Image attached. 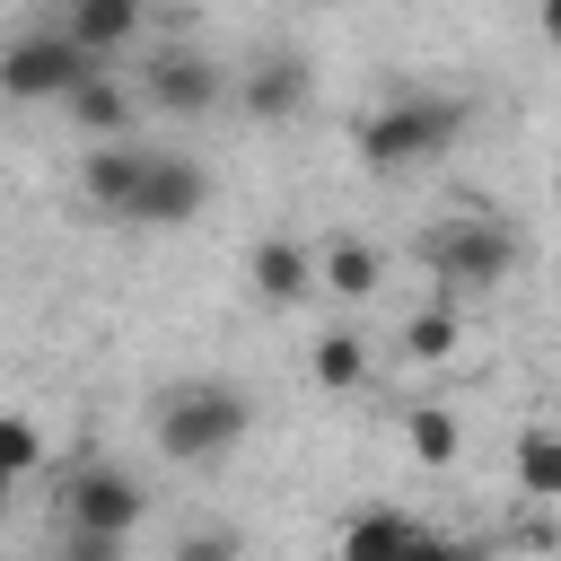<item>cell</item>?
<instances>
[{
	"mask_svg": "<svg viewBox=\"0 0 561 561\" xmlns=\"http://www.w3.org/2000/svg\"><path fill=\"white\" fill-rule=\"evenodd\" d=\"M465 123H473V105H465V96H447V88H394L386 105H368V114H359L351 149H359V167H368V175H412V167L447 158V149L465 140Z\"/></svg>",
	"mask_w": 561,
	"mask_h": 561,
	"instance_id": "cell-1",
	"label": "cell"
},
{
	"mask_svg": "<svg viewBox=\"0 0 561 561\" xmlns=\"http://www.w3.org/2000/svg\"><path fill=\"white\" fill-rule=\"evenodd\" d=\"M245 430H254V403H245V386H228V377H184V386H167L158 412H149V438H158L167 465H219Z\"/></svg>",
	"mask_w": 561,
	"mask_h": 561,
	"instance_id": "cell-2",
	"label": "cell"
},
{
	"mask_svg": "<svg viewBox=\"0 0 561 561\" xmlns=\"http://www.w3.org/2000/svg\"><path fill=\"white\" fill-rule=\"evenodd\" d=\"M421 263L447 298H491L517 272V228L500 210H447V219L421 228Z\"/></svg>",
	"mask_w": 561,
	"mask_h": 561,
	"instance_id": "cell-3",
	"label": "cell"
},
{
	"mask_svg": "<svg viewBox=\"0 0 561 561\" xmlns=\"http://www.w3.org/2000/svg\"><path fill=\"white\" fill-rule=\"evenodd\" d=\"M88 70H105L70 26H35V35H18L9 44V61H0V88L18 96V105H61Z\"/></svg>",
	"mask_w": 561,
	"mask_h": 561,
	"instance_id": "cell-4",
	"label": "cell"
},
{
	"mask_svg": "<svg viewBox=\"0 0 561 561\" xmlns=\"http://www.w3.org/2000/svg\"><path fill=\"white\" fill-rule=\"evenodd\" d=\"M140 517H149L140 473H123V465H70L61 473V526L70 535H140Z\"/></svg>",
	"mask_w": 561,
	"mask_h": 561,
	"instance_id": "cell-5",
	"label": "cell"
},
{
	"mask_svg": "<svg viewBox=\"0 0 561 561\" xmlns=\"http://www.w3.org/2000/svg\"><path fill=\"white\" fill-rule=\"evenodd\" d=\"M140 96L158 105V114H210L219 96H237V70H219L210 53H193V44H158L149 61H140Z\"/></svg>",
	"mask_w": 561,
	"mask_h": 561,
	"instance_id": "cell-6",
	"label": "cell"
},
{
	"mask_svg": "<svg viewBox=\"0 0 561 561\" xmlns=\"http://www.w3.org/2000/svg\"><path fill=\"white\" fill-rule=\"evenodd\" d=\"M202 210H210V175H202L184 149H149V175H140L131 219H140V228H184V219H202Z\"/></svg>",
	"mask_w": 561,
	"mask_h": 561,
	"instance_id": "cell-7",
	"label": "cell"
},
{
	"mask_svg": "<svg viewBox=\"0 0 561 561\" xmlns=\"http://www.w3.org/2000/svg\"><path fill=\"white\" fill-rule=\"evenodd\" d=\"M307 96H316L307 53H254V61L237 70V105H245L254 123H298V114H307Z\"/></svg>",
	"mask_w": 561,
	"mask_h": 561,
	"instance_id": "cell-8",
	"label": "cell"
},
{
	"mask_svg": "<svg viewBox=\"0 0 561 561\" xmlns=\"http://www.w3.org/2000/svg\"><path fill=\"white\" fill-rule=\"evenodd\" d=\"M245 289L263 298V307H298V298H316L324 289V272H316V245H298V237H254V254H245Z\"/></svg>",
	"mask_w": 561,
	"mask_h": 561,
	"instance_id": "cell-9",
	"label": "cell"
},
{
	"mask_svg": "<svg viewBox=\"0 0 561 561\" xmlns=\"http://www.w3.org/2000/svg\"><path fill=\"white\" fill-rule=\"evenodd\" d=\"M140 175H149V149H140V140H88V158H79V193H88L96 210H114V219H131Z\"/></svg>",
	"mask_w": 561,
	"mask_h": 561,
	"instance_id": "cell-10",
	"label": "cell"
},
{
	"mask_svg": "<svg viewBox=\"0 0 561 561\" xmlns=\"http://www.w3.org/2000/svg\"><path fill=\"white\" fill-rule=\"evenodd\" d=\"M61 114H70L79 140H131V88H123L114 70H88V79L61 96Z\"/></svg>",
	"mask_w": 561,
	"mask_h": 561,
	"instance_id": "cell-11",
	"label": "cell"
},
{
	"mask_svg": "<svg viewBox=\"0 0 561 561\" xmlns=\"http://www.w3.org/2000/svg\"><path fill=\"white\" fill-rule=\"evenodd\" d=\"M53 26H70L96 61H114L123 44H140V0H61V18Z\"/></svg>",
	"mask_w": 561,
	"mask_h": 561,
	"instance_id": "cell-12",
	"label": "cell"
},
{
	"mask_svg": "<svg viewBox=\"0 0 561 561\" xmlns=\"http://www.w3.org/2000/svg\"><path fill=\"white\" fill-rule=\"evenodd\" d=\"M316 272H324V289H333L342 307H359V298H377L386 254H377L368 237H324V245H316Z\"/></svg>",
	"mask_w": 561,
	"mask_h": 561,
	"instance_id": "cell-13",
	"label": "cell"
},
{
	"mask_svg": "<svg viewBox=\"0 0 561 561\" xmlns=\"http://www.w3.org/2000/svg\"><path fill=\"white\" fill-rule=\"evenodd\" d=\"M508 473L526 500H561V421H526L508 438Z\"/></svg>",
	"mask_w": 561,
	"mask_h": 561,
	"instance_id": "cell-14",
	"label": "cell"
},
{
	"mask_svg": "<svg viewBox=\"0 0 561 561\" xmlns=\"http://www.w3.org/2000/svg\"><path fill=\"white\" fill-rule=\"evenodd\" d=\"M307 377H316L324 394H351V386H368V342H359L351 324H324V333L307 342Z\"/></svg>",
	"mask_w": 561,
	"mask_h": 561,
	"instance_id": "cell-15",
	"label": "cell"
},
{
	"mask_svg": "<svg viewBox=\"0 0 561 561\" xmlns=\"http://www.w3.org/2000/svg\"><path fill=\"white\" fill-rule=\"evenodd\" d=\"M412 535H421V526H412L403 508H359V517L342 526V543H333V552H342V561H403V552H412Z\"/></svg>",
	"mask_w": 561,
	"mask_h": 561,
	"instance_id": "cell-16",
	"label": "cell"
},
{
	"mask_svg": "<svg viewBox=\"0 0 561 561\" xmlns=\"http://www.w3.org/2000/svg\"><path fill=\"white\" fill-rule=\"evenodd\" d=\"M403 447H412L430 473H447V465L465 456V430H456V412H447V403H412V412H403Z\"/></svg>",
	"mask_w": 561,
	"mask_h": 561,
	"instance_id": "cell-17",
	"label": "cell"
},
{
	"mask_svg": "<svg viewBox=\"0 0 561 561\" xmlns=\"http://www.w3.org/2000/svg\"><path fill=\"white\" fill-rule=\"evenodd\" d=\"M456 342H465L456 307H412V316H403V351H412V359H456Z\"/></svg>",
	"mask_w": 561,
	"mask_h": 561,
	"instance_id": "cell-18",
	"label": "cell"
},
{
	"mask_svg": "<svg viewBox=\"0 0 561 561\" xmlns=\"http://www.w3.org/2000/svg\"><path fill=\"white\" fill-rule=\"evenodd\" d=\"M0 465H9V482H35V465H44L35 412H9V421H0Z\"/></svg>",
	"mask_w": 561,
	"mask_h": 561,
	"instance_id": "cell-19",
	"label": "cell"
},
{
	"mask_svg": "<svg viewBox=\"0 0 561 561\" xmlns=\"http://www.w3.org/2000/svg\"><path fill=\"white\" fill-rule=\"evenodd\" d=\"M167 561H237V526H184Z\"/></svg>",
	"mask_w": 561,
	"mask_h": 561,
	"instance_id": "cell-20",
	"label": "cell"
},
{
	"mask_svg": "<svg viewBox=\"0 0 561 561\" xmlns=\"http://www.w3.org/2000/svg\"><path fill=\"white\" fill-rule=\"evenodd\" d=\"M403 561H482V552H473V543H456V535H430V526H421Z\"/></svg>",
	"mask_w": 561,
	"mask_h": 561,
	"instance_id": "cell-21",
	"label": "cell"
},
{
	"mask_svg": "<svg viewBox=\"0 0 561 561\" xmlns=\"http://www.w3.org/2000/svg\"><path fill=\"white\" fill-rule=\"evenodd\" d=\"M131 535H70V561H123Z\"/></svg>",
	"mask_w": 561,
	"mask_h": 561,
	"instance_id": "cell-22",
	"label": "cell"
},
{
	"mask_svg": "<svg viewBox=\"0 0 561 561\" xmlns=\"http://www.w3.org/2000/svg\"><path fill=\"white\" fill-rule=\"evenodd\" d=\"M535 26H543V44H561V0H535Z\"/></svg>",
	"mask_w": 561,
	"mask_h": 561,
	"instance_id": "cell-23",
	"label": "cell"
},
{
	"mask_svg": "<svg viewBox=\"0 0 561 561\" xmlns=\"http://www.w3.org/2000/svg\"><path fill=\"white\" fill-rule=\"evenodd\" d=\"M140 9H149V0H140Z\"/></svg>",
	"mask_w": 561,
	"mask_h": 561,
	"instance_id": "cell-24",
	"label": "cell"
}]
</instances>
